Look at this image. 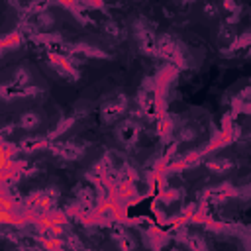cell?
I'll return each mask as SVG.
<instances>
[{
  "label": "cell",
  "mask_w": 251,
  "mask_h": 251,
  "mask_svg": "<svg viewBox=\"0 0 251 251\" xmlns=\"http://www.w3.org/2000/svg\"><path fill=\"white\" fill-rule=\"evenodd\" d=\"M196 137H198V131H196L194 126L184 124V126L178 127V141H194Z\"/></svg>",
  "instance_id": "2e32d148"
},
{
  "label": "cell",
  "mask_w": 251,
  "mask_h": 251,
  "mask_svg": "<svg viewBox=\"0 0 251 251\" xmlns=\"http://www.w3.org/2000/svg\"><path fill=\"white\" fill-rule=\"evenodd\" d=\"M233 167H235V163L227 157H212V159L206 161V169L210 173H216V175H224Z\"/></svg>",
  "instance_id": "9c48e42d"
},
{
  "label": "cell",
  "mask_w": 251,
  "mask_h": 251,
  "mask_svg": "<svg viewBox=\"0 0 251 251\" xmlns=\"http://www.w3.org/2000/svg\"><path fill=\"white\" fill-rule=\"evenodd\" d=\"M222 6L231 14V12H237V14H241V6H239V2L237 0H222Z\"/></svg>",
  "instance_id": "d6986e66"
},
{
  "label": "cell",
  "mask_w": 251,
  "mask_h": 251,
  "mask_svg": "<svg viewBox=\"0 0 251 251\" xmlns=\"http://www.w3.org/2000/svg\"><path fill=\"white\" fill-rule=\"evenodd\" d=\"M98 216H100L102 220H110V222H114V220H118L120 212H118V206H116L114 202H104V204L98 206Z\"/></svg>",
  "instance_id": "4fadbf2b"
},
{
  "label": "cell",
  "mask_w": 251,
  "mask_h": 251,
  "mask_svg": "<svg viewBox=\"0 0 251 251\" xmlns=\"http://www.w3.org/2000/svg\"><path fill=\"white\" fill-rule=\"evenodd\" d=\"M55 157H61L65 161H76L82 159L86 153V143H76L75 139H67V141H53L47 147Z\"/></svg>",
  "instance_id": "6da1fadb"
},
{
  "label": "cell",
  "mask_w": 251,
  "mask_h": 251,
  "mask_svg": "<svg viewBox=\"0 0 251 251\" xmlns=\"http://www.w3.org/2000/svg\"><path fill=\"white\" fill-rule=\"evenodd\" d=\"M12 84H16L18 88H24L27 84H31V73L25 65H18L12 73Z\"/></svg>",
  "instance_id": "8fae6325"
},
{
  "label": "cell",
  "mask_w": 251,
  "mask_h": 251,
  "mask_svg": "<svg viewBox=\"0 0 251 251\" xmlns=\"http://www.w3.org/2000/svg\"><path fill=\"white\" fill-rule=\"evenodd\" d=\"M176 237H178V239H180L188 249H194V251H202V249H206V247H208L202 235H198V233H188L186 229H180Z\"/></svg>",
  "instance_id": "ba28073f"
},
{
  "label": "cell",
  "mask_w": 251,
  "mask_h": 251,
  "mask_svg": "<svg viewBox=\"0 0 251 251\" xmlns=\"http://www.w3.org/2000/svg\"><path fill=\"white\" fill-rule=\"evenodd\" d=\"M104 31H106V35H110L112 39H124L126 37V31H124V27L116 22V20H106L104 22Z\"/></svg>",
  "instance_id": "7c38bea8"
},
{
  "label": "cell",
  "mask_w": 251,
  "mask_h": 251,
  "mask_svg": "<svg viewBox=\"0 0 251 251\" xmlns=\"http://www.w3.org/2000/svg\"><path fill=\"white\" fill-rule=\"evenodd\" d=\"M75 198H76L78 210H94V204H96V188H92L88 184L76 186L75 188Z\"/></svg>",
  "instance_id": "5b68a950"
},
{
  "label": "cell",
  "mask_w": 251,
  "mask_h": 251,
  "mask_svg": "<svg viewBox=\"0 0 251 251\" xmlns=\"http://www.w3.org/2000/svg\"><path fill=\"white\" fill-rule=\"evenodd\" d=\"M202 14H204L206 18H216V16L220 14V6H218L214 0H208V2H204V6H202Z\"/></svg>",
  "instance_id": "e0dca14e"
},
{
  "label": "cell",
  "mask_w": 251,
  "mask_h": 251,
  "mask_svg": "<svg viewBox=\"0 0 251 251\" xmlns=\"http://www.w3.org/2000/svg\"><path fill=\"white\" fill-rule=\"evenodd\" d=\"M49 137H43V135H25L20 139L18 143V149L24 151V153H33V151H41L45 147H49Z\"/></svg>",
  "instance_id": "8992f818"
},
{
  "label": "cell",
  "mask_w": 251,
  "mask_h": 251,
  "mask_svg": "<svg viewBox=\"0 0 251 251\" xmlns=\"http://www.w3.org/2000/svg\"><path fill=\"white\" fill-rule=\"evenodd\" d=\"M126 110H127V104L122 102V100H118V98H114V100L102 104V108H100V118H102L104 124H114V122H118V120L126 114Z\"/></svg>",
  "instance_id": "277c9868"
},
{
  "label": "cell",
  "mask_w": 251,
  "mask_h": 251,
  "mask_svg": "<svg viewBox=\"0 0 251 251\" xmlns=\"http://www.w3.org/2000/svg\"><path fill=\"white\" fill-rule=\"evenodd\" d=\"M22 45V31H10L8 35H4L0 39V47L6 49H18Z\"/></svg>",
  "instance_id": "5bb4252c"
},
{
  "label": "cell",
  "mask_w": 251,
  "mask_h": 251,
  "mask_svg": "<svg viewBox=\"0 0 251 251\" xmlns=\"http://www.w3.org/2000/svg\"><path fill=\"white\" fill-rule=\"evenodd\" d=\"M163 198L167 200V202H176V200H180L182 198V190L180 188H163Z\"/></svg>",
  "instance_id": "ac0fdd59"
},
{
  "label": "cell",
  "mask_w": 251,
  "mask_h": 251,
  "mask_svg": "<svg viewBox=\"0 0 251 251\" xmlns=\"http://www.w3.org/2000/svg\"><path fill=\"white\" fill-rule=\"evenodd\" d=\"M155 53L161 55L163 59H169V61H176L182 65V55H180V47L176 43V39L171 35V33H161L157 39H155Z\"/></svg>",
  "instance_id": "3957f363"
},
{
  "label": "cell",
  "mask_w": 251,
  "mask_h": 251,
  "mask_svg": "<svg viewBox=\"0 0 251 251\" xmlns=\"http://www.w3.org/2000/svg\"><path fill=\"white\" fill-rule=\"evenodd\" d=\"M41 126V116L35 110H24L18 118V127L25 129V131H33Z\"/></svg>",
  "instance_id": "52a82bcc"
},
{
  "label": "cell",
  "mask_w": 251,
  "mask_h": 251,
  "mask_svg": "<svg viewBox=\"0 0 251 251\" xmlns=\"http://www.w3.org/2000/svg\"><path fill=\"white\" fill-rule=\"evenodd\" d=\"M2 51H4V49H2V47H0V55H2Z\"/></svg>",
  "instance_id": "ffe728a7"
},
{
  "label": "cell",
  "mask_w": 251,
  "mask_h": 251,
  "mask_svg": "<svg viewBox=\"0 0 251 251\" xmlns=\"http://www.w3.org/2000/svg\"><path fill=\"white\" fill-rule=\"evenodd\" d=\"M51 4H57V0H29V2H27V12L39 14V12H43V10H49Z\"/></svg>",
  "instance_id": "9a60e30c"
},
{
  "label": "cell",
  "mask_w": 251,
  "mask_h": 251,
  "mask_svg": "<svg viewBox=\"0 0 251 251\" xmlns=\"http://www.w3.org/2000/svg\"><path fill=\"white\" fill-rule=\"evenodd\" d=\"M33 22H35L37 29H41V31H51L55 27V24H57V20H55V16H53L51 10H43V12L35 14V20Z\"/></svg>",
  "instance_id": "30bf717a"
},
{
  "label": "cell",
  "mask_w": 251,
  "mask_h": 251,
  "mask_svg": "<svg viewBox=\"0 0 251 251\" xmlns=\"http://www.w3.org/2000/svg\"><path fill=\"white\" fill-rule=\"evenodd\" d=\"M139 133H141V126H139L133 118H129V120H126V122H120V124L116 126V137H118V141H120L126 149H133V147L137 145Z\"/></svg>",
  "instance_id": "7a4b0ae2"
}]
</instances>
